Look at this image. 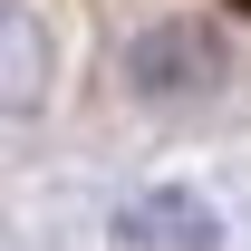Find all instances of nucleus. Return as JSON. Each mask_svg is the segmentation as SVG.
Listing matches in <instances>:
<instances>
[{
  "label": "nucleus",
  "instance_id": "1",
  "mask_svg": "<svg viewBox=\"0 0 251 251\" xmlns=\"http://www.w3.org/2000/svg\"><path fill=\"white\" fill-rule=\"evenodd\" d=\"M232 77V39L213 20H155L126 39V87L135 97H203Z\"/></svg>",
  "mask_w": 251,
  "mask_h": 251
},
{
  "label": "nucleus",
  "instance_id": "2",
  "mask_svg": "<svg viewBox=\"0 0 251 251\" xmlns=\"http://www.w3.org/2000/svg\"><path fill=\"white\" fill-rule=\"evenodd\" d=\"M116 232L145 242V251H213L222 242V222H213L203 193H135V203L116 213Z\"/></svg>",
  "mask_w": 251,
  "mask_h": 251
},
{
  "label": "nucleus",
  "instance_id": "3",
  "mask_svg": "<svg viewBox=\"0 0 251 251\" xmlns=\"http://www.w3.org/2000/svg\"><path fill=\"white\" fill-rule=\"evenodd\" d=\"M39 87V29L0 0V97H29Z\"/></svg>",
  "mask_w": 251,
  "mask_h": 251
}]
</instances>
